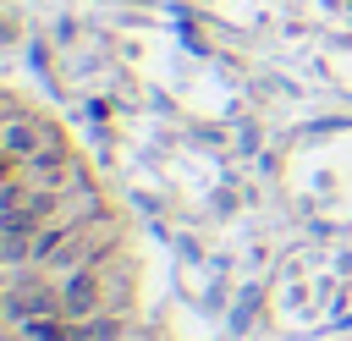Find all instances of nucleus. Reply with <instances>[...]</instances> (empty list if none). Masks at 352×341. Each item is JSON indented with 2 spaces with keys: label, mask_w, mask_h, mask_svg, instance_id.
Instances as JSON below:
<instances>
[{
  "label": "nucleus",
  "mask_w": 352,
  "mask_h": 341,
  "mask_svg": "<svg viewBox=\"0 0 352 341\" xmlns=\"http://www.w3.org/2000/svg\"><path fill=\"white\" fill-rule=\"evenodd\" d=\"M6 308H11V319H44V314H55V297H50V286H16L6 297Z\"/></svg>",
  "instance_id": "nucleus-1"
},
{
  "label": "nucleus",
  "mask_w": 352,
  "mask_h": 341,
  "mask_svg": "<svg viewBox=\"0 0 352 341\" xmlns=\"http://www.w3.org/2000/svg\"><path fill=\"white\" fill-rule=\"evenodd\" d=\"M6 143H11V154H28V148L38 143V132H33V126H11V132H6Z\"/></svg>",
  "instance_id": "nucleus-3"
},
{
  "label": "nucleus",
  "mask_w": 352,
  "mask_h": 341,
  "mask_svg": "<svg viewBox=\"0 0 352 341\" xmlns=\"http://www.w3.org/2000/svg\"><path fill=\"white\" fill-rule=\"evenodd\" d=\"M88 336H94V341H110V336H116V319H99V324H94Z\"/></svg>",
  "instance_id": "nucleus-4"
},
{
  "label": "nucleus",
  "mask_w": 352,
  "mask_h": 341,
  "mask_svg": "<svg viewBox=\"0 0 352 341\" xmlns=\"http://www.w3.org/2000/svg\"><path fill=\"white\" fill-rule=\"evenodd\" d=\"M94 302H99V280H94V275H72V286H66V297H60V308L82 319V314H88Z\"/></svg>",
  "instance_id": "nucleus-2"
}]
</instances>
